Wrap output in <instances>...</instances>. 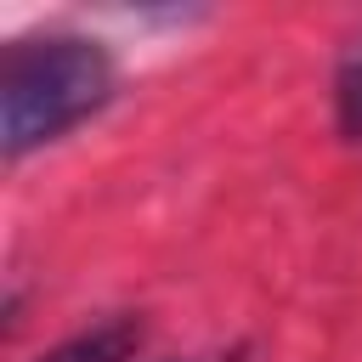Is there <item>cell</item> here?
I'll return each instance as SVG.
<instances>
[{
    "mask_svg": "<svg viewBox=\"0 0 362 362\" xmlns=\"http://www.w3.org/2000/svg\"><path fill=\"white\" fill-rule=\"evenodd\" d=\"M119 90V68L107 45L85 34H17L0 57V147L6 158H28L34 147L68 136L90 113H102Z\"/></svg>",
    "mask_w": 362,
    "mask_h": 362,
    "instance_id": "obj_1",
    "label": "cell"
},
{
    "mask_svg": "<svg viewBox=\"0 0 362 362\" xmlns=\"http://www.w3.org/2000/svg\"><path fill=\"white\" fill-rule=\"evenodd\" d=\"M141 345V317L119 311V317H102L79 334H68L62 345H51L40 362H130Z\"/></svg>",
    "mask_w": 362,
    "mask_h": 362,
    "instance_id": "obj_2",
    "label": "cell"
},
{
    "mask_svg": "<svg viewBox=\"0 0 362 362\" xmlns=\"http://www.w3.org/2000/svg\"><path fill=\"white\" fill-rule=\"evenodd\" d=\"M328 90H334V130H339V141L362 147V28L339 45Z\"/></svg>",
    "mask_w": 362,
    "mask_h": 362,
    "instance_id": "obj_3",
    "label": "cell"
}]
</instances>
